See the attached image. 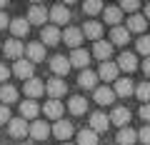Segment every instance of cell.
I'll use <instances>...</instances> for the list:
<instances>
[{"mask_svg":"<svg viewBox=\"0 0 150 145\" xmlns=\"http://www.w3.org/2000/svg\"><path fill=\"white\" fill-rule=\"evenodd\" d=\"M83 38H85V35H83V30H80V28L68 25V28L63 30V43H65V45H70L73 50H78V48H80Z\"/></svg>","mask_w":150,"mask_h":145,"instance_id":"cell-1","label":"cell"},{"mask_svg":"<svg viewBox=\"0 0 150 145\" xmlns=\"http://www.w3.org/2000/svg\"><path fill=\"white\" fill-rule=\"evenodd\" d=\"M65 90H68V85H65L63 78H50L48 85H45V93L50 95V100H58L60 95H65Z\"/></svg>","mask_w":150,"mask_h":145,"instance_id":"cell-2","label":"cell"},{"mask_svg":"<svg viewBox=\"0 0 150 145\" xmlns=\"http://www.w3.org/2000/svg\"><path fill=\"white\" fill-rule=\"evenodd\" d=\"M50 130H53V128H50L45 120H33V123H30V133H28V135L35 138V140H45L50 135Z\"/></svg>","mask_w":150,"mask_h":145,"instance_id":"cell-3","label":"cell"},{"mask_svg":"<svg viewBox=\"0 0 150 145\" xmlns=\"http://www.w3.org/2000/svg\"><path fill=\"white\" fill-rule=\"evenodd\" d=\"M8 130H10V135L13 138H25L28 133H30V125H28V120H23V118H15V120H10L8 123Z\"/></svg>","mask_w":150,"mask_h":145,"instance_id":"cell-4","label":"cell"},{"mask_svg":"<svg viewBox=\"0 0 150 145\" xmlns=\"http://www.w3.org/2000/svg\"><path fill=\"white\" fill-rule=\"evenodd\" d=\"M68 60H70V65H75V68L88 70V63H90V53H88V50H83V48H78V50H73V53L68 55Z\"/></svg>","mask_w":150,"mask_h":145,"instance_id":"cell-5","label":"cell"},{"mask_svg":"<svg viewBox=\"0 0 150 145\" xmlns=\"http://www.w3.org/2000/svg\"><path fill=\"white\" fill-rule=\"evenodd\" d=\"M13 73H15V78H25V83L33 78V63L25 58L15 60V65H13Z\"/></svg>","mask_w":150,"mask_h":145,"instance_id":"cell-6","label":"cell"},{"mask_svg":"<svg viewBox=\"0 0 150 145\" xmlns=\"http://www.w3.org/2000/svg\"><path fill=\"white\" fill-rule=\"evenodd\" d=\"M50 20H53L55 28H58V25H68V20H70L68 5H55L53 10H50Z\"/></svg>","mask_w":150,"mask_h":145,"instance_id":"cell-7","label":"cell"},{"mask_svg":"<svg viewBox=\"0 0 150 145\" xmlns=\"http://www.w3.org/2000/svg\"><path fill=\"white\" fill-rule=\"evenodd\" d=\"M50 70H53L58 78L68 75V73H70V60H68V58H63V55H55V58L50 60Z\"/></svg>","mask_w":150,"mask_h":145,"instance_id":"cell-8","label":"cell"},{"mask_svg":"<svg viewBox=\"0 0 150 145\" xmlns=\"http://www.w3.org/2000/svg\"><path fill=\"white\" fill-rule=\"evenodd\" d=\"M50 18V13L45 10L43 5H33L28 10V23H35V25H45V20Z\"/></svg>","mask_w":150,"mask_h":145,"instance_id":"cell-9","label":"cell"},{"mask_svg":"<svg viewBox=\"0 0 150 145\" xmlns=\"http://www.w3.org/2000/svg\"><path fill=\"white\" fill-rule=\"evenodd\" d=\"M40 38H43V45H55V43L63 40V33H60L55 25H45L43 33H40Z\"/></svg>","mask_w":150,"mask_h":145,"instance_id":"cell-10","label":"cell"},{"mask_svg":"<svg viewBox=\"0 0 150 145\" xmlns=\"http://www.w3.org/2000/svg\"><path fill=\"white\" fill-rule=\"evenodd\" d=\"M50 133H53L55 138H60V140H68V138H73V125H70L68 120H55V125H53Z\"/></svg>","mask_w":150,"mask_h":145,"instance_id":"cell-11","label":"cell"},{"mask_svg":"<svg viewBox=\"0 0 150 145\" xmlns=\"http://www.w3.org/2000/svg\"><path fill=\"white\" fill-rule=\"evenodd\" d=\"M103 15H105V23H110L112 28H120V20H123V10H120V5H108L105 10H103Z\"/></svg>","mask_w":150,"mask_h":145,"instance_id":"cell-12","label":"cell"},{"mask_svg":"<svg viewBox=\"0 0 150 145\" xmlns=\"http://www.w3.org/2000/svg\"><path fill=\"white\" fill-rule=\"evenodd\" d=\"M133 93H135V85H133V80H130V78H118V80H115V95L130 98Z\"/></svg>","mask_w":150,"mask_h":145,"instance_id":"cell-13","label":"cell"},{"mask_svg":"<svg viewBox=\"0 0 150 145\" xmlns=\"http://www.w3.org/2000/svg\"><path fill=\"white\" fill-rule=\"evenodd\" d=\"M93 55L100 58L103 63H108V58L112 55V43H108V40H98V43L93 45Z\"/></svg>","mask_w":150,"mask_h":145,"instance_id":"cell-14","label":"cell"},{"mask_svg":"<svg viewBox=\"0 0 150 145\" xmlns=\"http://www.w3.org/2000/svg\"><path fill=\"white\" fill-rule=\"evenodd\" d=\"M110 123H115L120 130L128 128V123H130V110H128V108H115L112 115H110Z\"/></svg>","mask_w":150,"mask_h":145,"instance_id":"cell-15","label":"cell"},{"mask_svg":"<svg viewBox=\"0 0 150 145\" xmlns=\"http://www.w3.org/2000/svg\"><path fill=\"white\" fill-rule=\"evenodd\" d=\"M83 35L90 38L93 43H98V40L103 38V25H100V23H95V20H88L85 28H83Z\"/></svg>","mask_w":150,"mask_h":145,"instance_id":"cell-16","label":"cell"},{"mask_svg":"<svg viewBox=\"0 0 150 145\" xmlns=\"http://www.w3.org/2000/svg\"><path fill=\"white\" fill-rule=\"evenodd\" d=\"M25 53H28L30 63H40V60H45V45L43 43H30L25 48Z\"/></svg>","mask_w":150,"mask_h":145,"instance_id":"cell-17","label":"cell"},{"mask_svg":"<svg viewBox=\"0 0 150 145\" xmlns=\"http://www.w3.org/2000/svg\"><path fill=\"white\" fill-rule=\"evenodd\" d=\"M45 93V85L40 80H38V78H30V80L25 83V95L30 98V100H35V98H40Z\"/></svg>","mask_w":150,"mask_h":145,"instance_id":"cell-18","label":"cell"},{"mask_svg":"<svg viewBox=\"0 0 150 145\" xmlns=\"http://www.w3.org/2000/svg\"><path fill=\"white\" fill-rule=\"evenodd\" d=\"M118 73H120V68L115 63H103L100 65V70H98V78H103V80H118Z\"/></svg>","mask_w":150,"mask_h":145,"instance_id":"cell-19","label":"cell"},{"mask_svg":"<svg viewBox=\"0 0 150 145\" xmlns=\"http://www.w3.org/2000/svg\"><path fill=\"white\" fill-rule=\"evenodd\" d=\"M3 50H5L8 58H18V60H20V55L25 53V48H23V43H20L18 38H10L5 45H3Z\"/></svg>","mask_w":150,"mask_h":145,"instance_id":"cell-20","label":"cell"},{"mask_svg":"<svg viewBox=\"0 0 150 145\" xmlns=\"http://www.w3.org/2000/svg\"><path fill=\"white\" fill-rule=\"evenodd\" d=\"M108 125H110V115H105V113H93V118H90V130L103 133V130H108Z\"/></svg>","mask_w":150,"mask_h":145,"instance_id":"cell-21","label":"cell"},{"mask_svg":"<svg viewBox=\"0 0 150 145\" xmlns=\"http://www.w3.org/2000/svg\"><path fill=\"white\" fill-rule=\"evenodd\" d=\"M10 30H13V38H25L30 30V23L25 18H15V20H10Z\"/></svg>","mask_w":150,"mask_h":145,"instance_id":"cell-22","label":"cell"},{"mask_svg":"<svg viewBox=\"0 0 150 145\" xmlns=\"http://www.w3.org/2000/svg\"><path fill=\"white\" fill-rule=\"evenodd\" d=\"M38 113H40V105H38L35 100H25L20 105V115H23V120H33V118H38Z\"/></svg>","mask_w":150,"mask_h":145,"instance_id":"cell-23","label":"cell"},{"mask_svg":"<svg viewBox=\"0 0 150 145\" xmlns=\"http://www.w3.org/2000/svg\"><path fill=\"white\" fill-rule=\"evenodd\" d=\"M63 110H65V108H63L60 100H48L43 105V113L48 115V118H63Z\"/></svg>","mask_w":150,"mask_h":145,"instance_id":"cell-24","label":"cell"},{"mask_svg":"<svg viewBox=\"0 0 150 145\" xmlns=\"http://www.w3.org/2000/svg\"><path fill=\"white\" fill-rule=\"evenodd\" d=\"M118 68L125 70V73H133V70L138 68V60H135V55H133V53H123V55L118 58Z\"/></svg>","mask_w":150,"mask_h":145,"instance_id":"cell-25","label":"cell"},{"mask_svg":"<svg viewBox=\"0 0 150 145\" xmlns=\"http://www.w3.org/2000/svg\"><path fill=\"white\" fill-rule=\"evenodd\" d=\"M130 40V30L128 28H112V33H110V43L112 45H125Z\"/></svg>","mask_w":150,"mask_h":145,"instance_id":"cell-26","label":"cell"},{"mask_svg":"<svg viewBox=\"0 0 150 145\" xmlns=\"http://www.w3.org/2000/svg\"><path fill=\"white\" fill-rule=\"evenodd\" d=\"M68 110H70L73 115H83V113L88 110V100H85V98H78V95H75V98H70Z\"/></svg>","mask_w":150,"mask_h":145,"instance_id":"cell-27","label":"cell"},{"mask_svg":"<svg viewBox=\"0 0 150 145\" xmlns=\"http://www.w3.org/2000/svg\"><path fill=\"white\" fill-rule=\"evenodd\" d=\"M135 140H138V133L133 128H123L118 133V145H135Z\"/></svg>","mask_w":150,"mask_h":145,"instance_id":"cell-28","label":"cell"},{"mask_svg":"<svg viewBox=\"0 0 150 145\" xmlns=\"http://www.w3.org/2000/svg\"><path fill=\"white\" fill-rule=\"evenodd\" d=\"M112 98H115V90H110V88H95V100L100 105H110Z\"/></svg>","mask_w":150,"mask_h":145,"instance_id":"cell-29","label":"cell"},{"mask_svg":"<svg viewBox=\"0 0 150 145\" xmlns=\"http://www.w3.org/2000/svg\"><path fill=\"white\" fill-rule=\"evenodd\" d=\"M145 25H148V20H145L143 15H130L128 18V30L130 33H143Z\"/></svg>","mask_w":150,"mask_h":145,"instance_id":"cell-30","label":"cell"},{"mask_svg":"<svg viewBox=\"0 0 150 145\" xmlns=\"http://www.w3.org/2000/svg\"><path fill=\"white\" fill-rule=\"evenodd\" d=\"M78 145H98V133L95 130H80L78 133Z\"/></svg>","mask_w":150,"mask_h":145,"instance_id":"cell-31","label":"cell"},{"mask_svg":"<svg viewBox=\"0 0 150 145\" xmlns=\"http://www.w3.org/2000/svg\"><path fill=\"white\" fill-rule=\"evenodd\" d=\"M15 98H18V90L13 85H3V88H0V100H3V105L15 103Z\"/></svg>","mask_w":150,"mask_h":145,"instance_id":"cell-32","label":"cell"},{"mask_svg":"<svg viewBox=\"0 0 150 145\" xmlns=\"http://www.w3.org/2000/svg\"><path fill=\"white\" fill-rule=\"evenodd\" d=\"M95 80H98V75L93 73V70H83V73H80V78H78L80 88H95Z\"/></svg>","mask_w":150,"mask_h":145,"instance_id":"cell-33","label":"cell"},{"mask_svg":"<svg viewBox=\"0 0 150 145\" xmlns=\"http://www.w3.org/2000/svg\"><path fill=\"white\" fill-rule=\"evenodd\" d=\"M135 95L148 105V103H150V83H140V85L135 88Z\"/></svg>","mask_w":150,"mask_h":145,"instance_id":"cell-34","label":"cell"},{"mask_svg":"<svg viewBox=\"0 0 150 145\" xmlns=\"http://www.w3.org/2000/svg\"><path fill=\"white\" fill-rule=\"evenodd\" d=\"M83 10H85L88 15H98V13H100V10H105V8H103V3H100V0H88L85 5H83Z\"/></svg>","mask_w":150,"mask_h":145,"instance_id":"cell-35","label":"cell"},{"mask_svg":"<svg viewBox=\"0 0 150 145\" xmlns=\"http://www.w3.org/2000/svg\"><path fill=\"white\" fill-rule=\"evenodd\" d=\"M138 8H140L138 0H123V3H120V10L130 13V15H138Z\"/></svg>","mask_w":150,"mask_h":145,"instance_id":"cell-36","label":"cell"},{"mask_svg":"<svg viewBox=\"0 0 150 145\" xmlns=\"http://www.w3.org/2000/svg\"><path fill=\"white\" fill-rule=\"evenodd\" d=\"M138 53L140 55H150V35H145V38L138 40Z\"/></svg>","mask_w":150,"mask_h":145,"instance_id":"cell-37","label":"cell"},{"mask_svg":"<svg viewBox=\"0 0 150 145\" xmlns=\"http://www.w3.org/2000/svg\"><path fill=\"white\" fill-rule=\"evenodd\" d=\"M10 123V110H8V105H0V125Z\"/></svg>","mask_w":150,"mask_h":145,"instance_id":"cell-38","label":"cell"},{"mask_svg":"<svg viewBox=\"0 0 150 145\" xmlns=\"http://www.w3.org/2000/svg\"><path fill=\"white\" fill-rule=\"evenodd\" d=\"M138 138L143 140V145H150V125H145V128L140 130V133H138Z\"/></svg>","mask_w":150,"mask_h":145,"instance_id":"cell-39","label":"cell"},{"mask_svg":"<svg viewBox=\"0 0 150 145\" xmlns=\"http://www.w3.org/2000/svg\"><path fill=\"white\" fill-rule=\"evenodd\" d=\"M8 78H10V68L0 63V83H8Z\"/></svg>","mask_w":150,"mask_h":145,"instance_id":"cell-40","label":"cell"},{"mask_svg":"<svg viewBox=\"0 0 150 145\" xmlns=\"http://www.w3.org/2000/svg\"><path fill=\"white\" fill-rule=\"evenodd\" d=\"M140 118H143L145 123H150V103H148V105H143V108H140Z\"/></svg>","mask_w":150,"mask_h":145,"instance_id":"cell-41","label":"cell"},{"mask_svg":"<svg viewBox=\"0 0 150 145\" xmlns=\"http://www.w3.org/2000/svg\"><path fill=\"white\" fill-rule=\"evenodd\" d=\"M3 28H10V20H8L5 13H0V30H3Z\"/></svg>","mask_w":150,"mask_h":145,"instance_id":"cell-42","label":"cell"},{"mask_svg":"<svg viewBox=\"0 0 150 145\" xmlns=\"http://www.w3.org/2000/svg\"><path fill=\"white\" fill-rule=\"evenodd\" d=\"M143 70H145V75L150 78V58H145V63H143Z\"/></svg>","mask_w":150,"mask_h":145,"instance_id":"cell-43","label":"cell"},{"mask_svg":"<svg viewBox=\"0 0 150 145\" xmlns=\"http://www.w3.org/2000/svg\"><path fill=\"white\" fill-rule=\"evenodd\" d=\"M145 20H150V3L145 5Z\"/></svg>","mask_w":150,"mask_h":145,"instance_id":"cell-44","label":"cell"},{"mask_svg":"<svg viewBox=\"0 0 150 145\" xmlns=\"http://www.w3.org/2000/svg\"><path fill=\"white\" fill-rule=\"evenodd\" d=\"M65 145H73V143H65Z\"/></svg>","mask_w":150,"mask_h":145,"instance_id":"cell-45","label":"cell"}]
</instances>
